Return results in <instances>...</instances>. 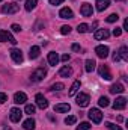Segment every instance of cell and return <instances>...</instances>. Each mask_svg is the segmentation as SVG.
Segmentation results:
<instances>
[{
	"instance_id": "6da1fadb",
	"label": "cell",
	"mask_w": 128,
	"mask_h": 130,
	"mask_svg": "<svg viewBox=\"0 0 128 130\" xmlns=\"http://www.w3.org/2000/svg\"><path fill=\"white\" fill-rule=\"evenodd\" d=\"M45 76H47V70L45 68H36L32 73V76H30V80L32 82H41V80H44Z\"/></svg>"
},
{
	"instance_id": "7a4b0ae2",
	"label": "cell",
	"mask_w": 128,
	"mask_h": 130,
	"mask_svg": "<svg viewBox=\"0 0 128 130\" xmlns=\"http://www.w3.org/2000/svg\"><path fill=\"white\" fill-rule=\"evenodd\" d=\"M88 115H89V120H91L92 123H95V124H99L101 120H102V113H101L99 109H91Z\"/></svg>"
},
{
	"instance_id": "3957f363",
	"label": "cell",
	"mask_w": 128,
	"mask_h": 130,
	"mask_svg": "<svg viewBox=\"0 0 128 130\" xmlns=\"http://www.w3.org/2000/svg\"><path fill=\"white\" fill-rule=\"evenodd\" d=\"M18 9H20V5H17L15 2L2 6V12L3 14H15V12H18Z\"/></svg>"
},
{
	"instance_id": "277c9868",
	"label": "cell",
	"mask_w": 128,
	"mask_h": 130,
	"mask_svg": "<svg viewBox=\"0 0 128 130\" xmlns=\"http://www.w3.org/2000/svg\"><path fill=\"white\" fill-rule=\"evenodd\" d=\"M0 41L2 42H11V44H17V39L8 32V30H0Z\"/></svg>"
},
{
	"instance_id": "5b68a950",
	"label": "cell",
	"mask_w": 128,
	"mask_h": 130,
	"mask_svg": "<svg viewBox=\"0 0 128 130\" xmlns=\"http://www.w3.org/2000/svg\"><path fill=\"white\" fill-rule=\"evenodd\" d=\"M21 117H23V112H21L18 107H12V109H11L9 118H11V121H12V123H20Z\"/></svg>"
},
{
	"instance_id": "8992f818",
	"label": "cell",
	"mask_w": 128,
	"mask_h": 130,
	"mask_svg": "<svg viewBox=\"0 0 128 130\" xmlns=\"http://www.w3.org/2000/svg\"><path fill=\"white\" fill-rule=\"evenodd\" d=\"M89 101H91V98L88 94H84V92H80L78 95H77V104L80 106V107H86L88 104H89Z\"/></svg>"
},
{
	"instance_id": "52a82bcc",
	"label": "cell",
	"mask_w": 128,
	"mask_h": 130,
	"mask_svg": "<svg viewBox=\"0 0 128 130\" xmlns=\"http://www.w3.org/2000/svg\"><path fill=\"white\" fill-rule=\"evenodd\" d=\"M80 12H81L83 17H92V14H94V8H92L91 3H83L81 8H80Z\"/></svg>"
},
{
	"instance_id": "ba28073f",
	"label": "cell",
	"mask_w": 128,
	"mask_h": 130,
	"mask_svg": "<svg viewBox=\"0 0 128 130\" xmlns=\"http://www.w3.org/2000/svg\"><path fill=\"white\" fill-rule=\"evenodd\" d=\"M9 53H11V58H12V61H14L15 64H21V62H23V53H21V50L12 48Z\"/></svg>"
},
{
	"instance_id": "9c48e42d",
	"label": "cell",
	"mask_w": 128,
	"mask_h": 130,
	"mask_svg": "<svg viewBox=\"0 0 128 130\" xmlns=\"http://www.w3.org/2000/svg\"><path fill=\"white\" fill-rule=\"evenodd\" d=\"M98 71H99V76H101L104 80H112V73L109 71V67H107V65H99Z\"/></svg>"
},
{
	"instance_id": "30bf717a",
	"label": "cell",
	"mask_w": 128,
	"mask_h": 130,
	"mask_svg": "<svg viewBox=\"0 0 128 130\" xmlns=\"http://www.w3.org/2000/svg\"><path fill=\"white\" fill-rule=\"evenodd\" d=\"M35 101H36V106L41 107V109H47L48 107V101H47V98L44 97L42 94H36Z\"/></svg>"
},
{
	"instance_id": "8fae6325",
	"label": "cell",
	"mask_w": 128,
	"mask_h": 130,
	"mask_svg": "<svg viewBox=\"0 0 128 130\" xmlns=\"http://www.w3.org/2000/svg\"><path fill=\"white\" fill-rule=\"evenodd\" d=\"M95 53L98 58H101V59H105L107 56H109V47L107 45H98L95 48Z\"/></svg>"
},
{
	"instance_id": "7c38bea8",
	"label": "cell",
	"mask_w": 128,
	"mask_h": 130,
	"mask_svg": "<svg viewBox=\"0 0 128 130\" xmlns=\"http://www.w3.org/2000/svg\"><path fill=\"white\" fill-rule=\"evenodd\" d=\"M127 106V98L125 97H118L113 103V109L115 110H121V109H125Z\"/></svg>"
},
{
	"instance_id": "4fadbf2b",
	"label": "cell",
	"mask_w": 128,
	"mask_h": 130,
	"mask_svg": "<svg viewBox=\"0 0 128 130\" xmlns=\"http://www.w3.org/2000/svg\"><path fill=\"white\" fill-rule=\"evenodd\" d=\"M110 36V32L107 29H98L95 33H94V38L95 39H107Z\"/></svg>"
},
{
	"instance_id": "5bb4252c",
	"label": "cell",
	"mask_w": 128,
	"mask_h": 130,
	"mask_svg": "<svg viewBox=\"0 0 128 130\" xmlns=\"http://www.w3.org/2000/svg\"><path fill=\"white\" fill-rule=\"evenodd\" d=\"M69 109H71V106H69L68 103H59V104H56V106H54V112H57V113L69 112Z\"/></svg>"
},
{
	"instance_id": "9a60e30c",
	"label": "cell",
	"mask_w": 128,
	"mask_h": 130,
	"mask_svg": "<svg viewBox=\"0 0 128 130\" xmlns=\"http://www.w3.org/2000/svg\"><path fill=\"white\" fill-rule=\"evenodd\" d=\"M59 17L68 20V18H74V14H72V11H71L69 8H62L60 12H59Z\"/></svg>"
},
{
	"instance_id": "2e32d148",
	"label": "cell",
	"mask_w": 128,
	"mask_h": 130,
	"mask_svg": "<svg viewBox=\"0 0 128 130\" xmlns=\"http://www.w3.org/2000/svg\"><path fill=\"white\" fill-rule=\"evenodd\" d=\"M48 64L53 65V67H56V65L59 64V55L56 52H50L48 53Z\"/></svg>"
},
{
	"instance_id": "e0dca14e",
	"label": "cell",
	"mask_w": 128,
	"mask_h": 130,
	"mask_svg": "<svg viewBox=\"0 0 128 130\" xmlns=\"http://www.w3.org/2000/svg\"><path fill=\"white\" fill-rule=\"evenodd\" d=\"M112 94H121V92H124L125 91V88H124V85L122 83H115V85H112L110 86V89H109Z\"/></svg>"
},
{
	"instance_id": "ac0fdd59",
	"label": "cell",
	"mask_w": 128,
	"mask_h": 130,
	"mask_svg": "<svg viewBox=\"0 0 128 130\" xmlns=\"http://www.w3.org/2000/svg\"><path fill=\"white\" fill-rule=\"evenodd\" d=\"M110 5V0H96V11L102 12L104 9H107Z\"/></svg>"
},
{
	"instance_id": "d6986e66",
	"label": "cell",
	"mask_w": 128,
	"mask_h": 130,
	"mask_svg": "<svg viewBox=\"0 0 128 130\" xmlns=\"http://www.w3.org/2000/svg\"><path fill=\"white\" fill-rule=\"evenodd\" d=\"M26 100H27V95H26L24 92H15V95H14V103L21 104V103H24Z\"/></svg>"
},
{
	"instance_id": "ffe728a7",
	"label": "cell",
	"mask_w": 128,
	"mask_h": 130,
	"mask_svg": "<svg viewBox=\"0 0 128 130\" xmlns=\"http://www.w3.org/2000/svg\"><path fill=\"white\" fill-rule=\"evenodd\" d=\"M71 74H72V68H71V67H68V65L62 67V68H60V71H59V76H60V77H69Z\"/></svg>"
},
{
	"instance_id": "44dd1931",
	"label": "cell",
	"mask_w": 128,
	"mask_h": 130,
	"mask_svg": "<svg viewBox=\"0 0 128 130\" xmlns=\"http://www.w3.org/2000/svg\"><path fill=\"white\" fill-rule=\"evenodd\" d=\"M23 127H24V130H35L36 123H35L33 118H29V120H26V121L23 123Z\"/></svg>"
},
{
	"instance_id": "7402d4cb",
	"label": "cell",
	"mask_w": 128,
	"mask_h": 130,
	"mask_svg": "<svg viewBox=\"0 0 128 130\" xmlns=\"http://www.w3.org/2000/svg\"><path fill=\"white\" fill-rule=\"evenodd\" d=\"M78 89H80V80H75V82L72 83V86H71V89H69V92H68V95H69V97H72V95H75V94L78 92Z\"/></svg>"
},
{
	"instance_id": "603a6c76",
	"label": "cell",
	"mask_w": 128,
	"mask_h": 130,
	"mask_svg": "<svg viewBox=\"0 0 128 130\" xmlns=\"http://www.w3.org/2000/svg\"><path fill=\"white\" fill-rule=\"evenodd\" d=\"M39 53H41V48H39L38 45H33L32 48H30V53H29V56H30V59H36V58L39 56Z\"/></svg>"
},
{
	"instance_id": "cb8c5ba5",
	"label": "cell",
	"mask_w": 128,
	"mask_h": 130,
	"mask_svg": "<svg viewBox=\"0 0 128 130\" xmlns=\"http://www.w3.org/2000/svg\"><path fill=\"white\" fill-rule=\"evenodd\" d=\"M119 58L121 59H124V61H128V48H127V45H122L121 48H119Z\"/></svg>"
},
{
	"instance_id": "d4e9b609",
	"label": "cell",
	"mask_w": 128,
	"mask_h": 130,
	"mask_svg": "<svg viewBox=\"0 0 128 130\" xmlns=\"http://www.w3.org/2000/svg\"><path fill=\"white\" fill-rule=\"evenodd\" d=\"M95 61H94V59H88V61H86V65H84V68H86V71H88V73H92V71H94V70H95Z\"/></svg>"
},
{
	"instance_id": "484cf974",
	"label": "cell",
	"mask_w": 128,
	"mask_h": 130,
	"mask_svg": "<svg viewBox=\"0 0 128 130\" xmlns=\"http://www.w3.org/2000/svg\"><path fill=\"white\" fill-rule=\"evenodd\" d=\"M38 0H26V11H32L36 8Z\"/></svg>"
},
{
	"instance_id": "4316f807",
	"label": "cell",
	"mask_w": 128,
	"mask_h": 130,
	"mask_svg": "<svg viewBox=\"0 0 128 130\" xmlns=\"http://www.w3.org/2000/svg\"><path fill=\"white\" fill-rule=\"evenodd\" d=\"M77 30H78V33H86V32H89V26L86 23H81V24H78Z\"/></svg>"
},
{
	"instance_id": "83f0119b",
	"label": "cell",
	"mask_w": 128,
	"mask_h": 130,
	"mask_svg": "<svg viewBox=\"0 0 128 130\" xmlns=\"http://www.w3.org/2000/svg\"><path fill=\"white\" fill-rule=\"evenodd\" d=\"M98 104H99L101 107H107V106L110 104V100H109L107 97H101L99 98V101H98Z\"/></svg>"
},
{
	"instance_id": "f1b7e54d",
	"label": "cell",
	"mask_w": 128,
	"mask_h": 130,
	"mask_svg": "<svg viewBox=\"0 0 128 130\" xmlns=\"http://www.w3.org/2000/svg\"><path fill=\"white\" fill-rule=\"evenodd\" d=\"M24 112H26L27 115H33V113H35V106H33V104H26Z\"/></svg>"
},
{
	"instance_id": "f546056e",
	"label": "cell",
	"mask_w": 128,
	"mask_h": 130,
	"mask_svg": "<svg viewBox=\"0 0 128 130\" xmlns=\"http://www.w3.org/2000/svg\"><path fill=\"white\" fill-rule=\"evenodd\" d=\"M65 88L63 83H60V82H57V83H54V85H51V91H62Z\"/></svg>"
},
{
	"instance_id": "4dcf8cb0",
	"label": "cell",
	"mask_w": 128,
	"mask_h": 130,
	"mask_svg": "<svg viewBox=\"0 0 128 130\" xmlns=\"http://www.w3.org/2000/svg\"><path fill=\"white\" fill-rule=\"evenodd\" d=\"M119 20V15L118 14H110L109 17H107V23H115V21H118Z\"/></svg>"
},
{
	"instance_id": "1f68e13d",
	"label": "cell",
	"mask_w": 128,
	"mask_h": 130,
	"mask_svg": "<svg viewBox=\"0 0 128 130\" xmlns=\"http://www.w3.org/2000/svg\"><path fill=\"white\" fill-rule=\"evenodd\" d=\"M75 121H77V118L75 117H66L65 118V124H68V126H72V124H75Z\"/></svg>"
},
{
	"instance_id": "d6a6232c",
	"label": "cell",
	"mask_w": 128,
	"mask_h": 130,
	"mask_svg": "<svg viewBox=\"0 0 128 130\" xmlns=\"http://www.w3.org/2000/svg\"><path fill=\"white\" fill-rule=\"evenodd\" d=\"M89 129H91V124L84 121V123H80V126H77L75 130H89Z\"/></svg>"
},
{
	"instance_id": "836d02e7",
	"label": "cell",
	"mask_w": 128,
	"mask_h": 130,
	"mask_svg": "<svg viewBox=\"0 0 128 130\" xmlns=\"http://www.w3.org/2000/svg\"><path fill=\"white\" fill-rule=\"evenodd\" d=\"M105 127L110 130H122L119 126H116V124H113V123H105Z\"/></svg>"
},
{
	"instance_id": "e575fe53",
	"label": "cell",
	"mask_w": 128,
	"mask_h": 130,
	"mask_svg": "<svg viewBox=\"0 0 128 130\" xmlns=\"http://www.w3.org/2000/svg\"><path fill=\"white\" fill-rule=\"evenodd\" d=\"M69 32H71V27H69V26H62V27H60V33H62V35H68Z\"/></svg>"
},
{
	"instance_id": "d590c367",
	"label": "cell",
	"mask_w": 128,
	"mask_h": 130,
	"mask_svg": "<svg viewBox=\"0 0 128 130\" xmlns=\"http://www.w3.org/2000/svg\"><path fill=\"white\" fill-rule=\"evenodd\" d=\"M8 101V95L5 94V92H0V104H3V103H6Z\"/></svg>"
},
{
	"instance_id": "8d00e7d4",
	"label": "cell",
	"mask_w": 128,
	"mask_h": 130,
	"mask_svg": "<svg viewBox=\"0 0 128 130\" xmlns=\"http://www.w3.org/2000/svg\"><path fill=\"white\" fill-rule=\"evenodd\" d=\"M11 29H12L14 32H21V26H20V24H12Z\"/></svg>"
},
{
	"instance_id": "74e56055",
	"label": "cell",
	"mask_w": 128,
	"mask_h": 130,
	"mask_svg": "<svg viewBox=\"0 0 128 130\" xmlns=\"http://www.w3.org/2000/svg\"><path fill=\"white\" fill-rule=\"evenodd\" d=\"M121 33H122V29H121V27L113 29V35H115V36H121Z\"/></svg>"
},
{
	"instance_id": "f35d334b",
	"label": "cell",
	"mask_w": 128,
	"mask_h": 130,
	"mask_svg": "<svg viewBox=\"0 0 128 130\" xmlns=\"http://www.w3.org/2000/svg\"><path fill=\"white\" fill-rule=\"evenodd\" d=\"M72 52H80V44H72Z\"/></svg>"
},
{
	"instance_id": "ab89813d",
	"label": "cell",
	"mask_w": 128,
	"mask_h": 130,
	"mask_svg": "<svg viewBox=\"0 0 128 130\" xmlns=\"http://www.w3.org/2000/svg\"><path fill=\"white\" fill-rule=\"evenodd\" d=\"M63 0H50V5H60Z\"/></svg>"
},
{
	"instance_id": "60d3db41",
	"label": "cell",
	"mask_w": 128,
	"mask_h": 130,
	"mask_svg": "<svg viewBox=\"0 0 128 130\" xmlns=\"http://www.w3.org/2000/svg\"><path fill=\"white\" fill-rule=\"evenodd\" d=\"M60 59H62L63 62H68V61H69V55H62V58H60Z\"/></svg>"
},
{
	"instance_id": "b9f144b4",
	"label": "cell",
	"mask_w": 128,
	"mask_h": 130,
	"mask_svg": "<svg viewBox=\"0 0 128 130\" xmlns=\"http://www.w3.org/2000/svg\"><path fill=\"white\" fill-rule=\"evenodd\" d=\"M113 61H115V62L121 61V58H119V55H118V53H115V55H113Z\"/></svg>"
},
{
	"instance_id": "7bdbcfd3",
	"label": "cell",
	"mask_w": 128,
	"mask_h": 130,
	"mask_svg": "<svg viewBox=\"0 0 128 130\" xmlns=\"http://www.w3.org/2000/svg\"><path fill=\"white\" fill-rule=\"evenodd\" d=\"M124 30H128V20H124Z\"/></svg>"
},
{
	"instance_id": "ee69618b",
	"label": "cell",
	"mask_w": 128,
	"mask_h": 130,
	"mask_svg": "<svg viewBox=\"0 0 128 130\" xmlns=\"http://www.w3.org/2000/svg\"><path fill=\"white\" fill-rule=\"evenodd\" d=\"M3 130H12V129H11V127H5Z\"/></svg>"
},
{
	"instance_id": "f6af8a7d",
	"label": "cell",
	"mask_w": 128,
	"mask_h": 130,
	"mask_svg": "<svg viewBox=\"0 0 128 130\" xmlns=\"http://www.w3.org/2000/svg\"><path fill=\"white\" fill-rule=\"evenodd\" d=\"M118 2H119V0H118Z\"/></svg>"
},
{
	"instance_id": "bcb514c9",
	"label": "cell",
	"mask_w": 128,
	"mask_h": 130,
	"mask_svg": "<svg viewBox=\"0 0 128 130\" xmlns=\"http://www.w3.org/2000/svg\"><path fill=\"white\" fill-rule=\"evenodd\" d=\"M0 2H2V0H0Z\"/></svg>"
}]
</instances>
